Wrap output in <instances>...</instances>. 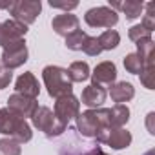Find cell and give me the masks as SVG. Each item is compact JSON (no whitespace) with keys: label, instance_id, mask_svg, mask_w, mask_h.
Here are the masks:
<instances>
[{"label":"cell","instance_id":"cell-9","mask_svg":"<svg viewBox=\"0 0 155 155\" xmlns=\"http://www.w3.org/2000/svg\"><path fill=\"white\" fill-rule=\"evenodd\" d=\"M95 140L99 144H108L113 150H124L131 144L133 137L126 128H106L95 137Z\"/></svg>","mask_w":155,"mask_h":155},{"label":"cell","instance_id":"cell-29","mask_svg":"<svg viewBox=\"0 0 155 155\" xmlns=\"http://www.w3.org/2000/svg\"><path fill=\"white\" fill-rule=\"evenodd\" d=\"M139 77H140V82L144 84V88L153 90V68H144Z\"/></svg>","mask_w":155,"mask_h":155},{"label":"cell","instance_id":"cell-15","mask_svg":"<svg viewBox=\"0 0 155 155\" xmlns=\"http://www.w3.org/2000/svg\"><path fill=\"white\" fill-rule=\"evenodd\" d=\"M79 17L73 15V13H62V15H57L53 20H51V28L57 35L60 37H68L71 35L73 31L79 29Z\"/></svg>","mask_w":155,"mask_h":155},{"label":"cell","instance_id":"cell-5","mask_svg":"<svg viewBox=\"0 0 155 155\" xmlns=\"http://www.w3.org/2000/svg\"><path fill=\"white\" fill-rule=\"evenodd\" d=\"M28 57H29V51H28V46H26V40L20 38V40H15V42H9L6 46H2V62L8 69H17L20 66H24L28 62Z\"/></svg>","mask_w":155,"mask_h":155},{"label":"cell","instance_id":"cell-22","mask_svg":"<svg viewBox=\"0 0 155 155\" xmlns=\"http://www.w3.org/2000/svg\"><path fill=\"white\" fill-rule=\"evenodd\" d=\"M124 68L131 75H140L142 69H144V62H142V58L137 53H128L124 57Z\"/></svg>","mask_w":155,"mask_h":155},{"label":"cell","instance_id":"cell-26","mask_svg":"<svg viewBox=\"0 0 155 155\" xmlns=\"http://www.w3.org/2000/svg\"><path fill=\"white\" fill-rule=\"evenodd\" d=\"M128 37H130V40L131 42H140V40H146V38H151V31H148V29H144L140 24H137V26H131L130 28V31H128Z\"/></svg>","mask_w":155,"mask_h":155},{"label":"cell","instance_id":"cell-27","mask_svg":"<svg viewBox=\"0 0 155 155\" xmlns=\"http://www.w3.org/2000/svg\"><path fill=\"white\" fill-rule=\"evenodd\" d=\"M82 51L86 53V55H90V57H97V55H101V46H99V40H97V37H86V40H84V44H82Z\"/></svg>","mask_w":155,"mask_h":155},{"label":"cell","instance_id":"cell-30","mask_svg":"<svg viewBox=\"0 0 155 155\" xmlns=\"http://www.w3.org/2000/svg\"><path fill=\"white\" fill-rule=\"evenodd\" d=\"M49 6L57 8V9H64L66 13H69L71 9L79 8V2H53V0H49Z\"/></svg>","mask_w":155,"mask_h":155},{"label":"cell","instance_id":"cell-6","mask_svg":"<svg viewBox=\"0 0 155 155\" xmlns=\"http://www.w3.org/2000/svg\"><path fill=\"white\" fill-rule=\"evenodd\" d=\"M42 11V2L40 0H13V6L9 13L13 15V20L29 26L37 20V17Z\"/></svg>","mask_w":155,"mask_h":155},{"label":"cell","instance_id":"cell-24","mask_svg":"<svg viewBox=\"0 0 155 155\" xmlns=\"http://www.w3.org/2000/svg\"><path fill=\"white\" fill-rule=\"evenodd\" d=\"M22 153V146L9 137L0 139V155H20Z\"/></svg>","mask_w":155,"mask_h":155},{"label":"cell","instance_id":"cell-19","mask_svg":"<svg viewBox=\"0 0 155 155\" xmlns=\"http://www.w3.org/2000/svg\"><path fill=\"white\" fill-rule=\"evenodd\" d=\"M130 120V108L126 104H115L110 108V126L111 128H124Z\"/></svg>","mask_w":155,"mask_h":155},{"label":"cell","instance_id":"cell-14","mask_svg":"<svg viewBox=\"0 0 155 155\" xmlns=\"http://www.w3.org/2000/svg\"><path fill=\"white\" fill-rule=\"evenodd\" d=\"M15 93L24 95V97H29V99H37L38 97L40 86H38L37 77L31 71L22 73L18 79H17V82H15Z\"/></svg>","mask_w":155,"mask_h":155},{"label":"cell","instance_id":"cell-11","mask_svg":"<svg viewBox=\"0 0 155 155\" xmlns=\"http://www.w3.org/2000/svg\"><path fill=\"white\" fill-rule=\"evenodd\" d=\"M28 33V26L13 20V18H8L4 22H0V46H6L9 42H15V40H20L24 38Z\"/></svg>","mask_w":155,"mask_h":155},{"label":"cell","instance_id":"cell-25","mask_svg":"<svg viewBox=\"0 0 155 155\" xmlns=\"http://www.w3.org/2000/svg\"><path fill=\"white\" fill-rule=\"evenodd\" d=\"M144 9H146V13H144V17H142L140 26H142L144 29H148V31L153 33V29H155V4H153V2H148V4L144 6Z\"/></svg>","mask_w":155,"mask_h":155},{"label":"cell","instance_id":"cell-21","mask_svg":"<svg viewBox=\"0 0 155 155\" xmlns=\"http://www.w3.org/2000/svg\"><path fill=\"white\" fill-rule=\"evenodd\" d=\"M97 40H99V46H101L102 51L104 49L110 51V49H115L120 44V35L115 29H106L101 37H97Z\"/></svg>","mask_w":155,"mask_h":155},{"label":"cell","instance_id":"cell-20","mask_svg":"<svg viewBox=\"0 0 155 155\" xmlns=\"http://www.w3.org/2000/svg\"><path fill=\"white\" fill-rule=\"evenodd\" d=\"M137 46V55L142 58L144 68H153V51H155V44L153 38H146L135 44Z\"/></svg>","mask_w":155,"mask_h":155},{"label":"cell","instance_id":"cell-31","mask_svg":"<svg viewBox=\"0 0 155 155\" xmlns=\"http://www.w3.org/2000/svg\"><path fill=\"white\" fill-rule=\"evenodd\" d=\"M86 155H110V153H106L101 146H93V148H90L88 150V153Z\"/></svg>","mask_w":155,"mask_h":155},{"label":"cell","instance_id":"cell-23","mask_svg":"<svg viewBox=\"0 0 155 155\" xmlns=\"http://www.w3.org/2000/svg\"><path fill=\"white\" fill-rule=\"evenodd\" d=\"M86 37H88V33H84L82 29L73 31L71 35L66 37V48L71 51H82V44H84Z\"/></svg>","mask_w":155,"mask_h":155},{"label":"cell","instance_id":"cell-12","mask_svg":"<svg viewBox=\"0 0 155 155\" xmlns=\"http://www.w3.org/2000/svg\"><path fill=\"white\" fill-rule=\"evenodd\" d=\"M90 77H91V84H99V86L108 84V86H111L117 81V66L110 60H104V62L95 66V69H93V73H90Z\"/></svg>","mask_w":155,"mask_h":155},{"label":"cell","instance_id":"cell-1","mask_svg":"<svg viewBox=\"0 0 155 155\" xmlns=\"http://www.w3.org/2000/svg\"><path fill=\"white\" fill-rule=\"evenodd\" d=\"M0 133L15 139L18 144H26L33 139V131L28 120L9 111L8 108H0Z\"/></svg>","mask_w":155,"mask_h":155},{"label":"cell","instance_id":"cell-13","mask_svg":"<svg viewBox=\"0 0 155 155\" xmlns=\"http://www.w3.org/2000/svg\"><path fill=\"white\" fill-rule=\"evenodd\" d=\"M106 97H108V91L99 86V84H90L82 90V95H81V102L84 106H88L90 110H97V108H102V104L106 102Z\"/></svg>","mask_w":155,"mask_h":155},{"label":"cell","instance_id":"cell-18","mask_svg":"<svg viewBox=\"0 0 155 155\" xmlns=\"http://www.w3.org/2000/svg\"><path fill=\"white\" fill-rule=\"evenodd\" d=\"M66 71H68V77L71 82H84L90 79V66L88 62H82V60L71 62Z\"/></svg>","mask_w":155,"mask_h":155},{"label":"cell","instance_id":"cell-3","mask_svg":"<svg viewBox=\"0 0 155 155\" xmlns=\"http://www.w3.org/2000/svg\"><path fill=\"white\" fill-rule=\"evenodd\" d=\"M42 81L49 97H64L73 93V82L69 81L68 71L60 66H46L42 69Z\"/></svg>","mask_w":155,"mask_h":155},{"label":"cell","instance_id":"cell-28","mask_svg":"<svg viewBox=\"0 0 155 155\" xmlns=\"http://www.w3.org/2000/svg\"><path fill=\"white\" fill-rule=\"evenodd\" d=\"M11 81H13V71L8 69L2 62H0V90L8 88L11 84Z\"/></svg>","mask_w":155,"mask_h":155},{"label":"cell","instance_id":"cell-33","mask_svg":"<svg viewBox=\"0 0 155 155\" xmlns=\"http://www.w3.org/2000/svg\"><path fill=\"white\" fill-rule=\"evenodd\" d=\"M144 155H155V150H148V151H146Z\"/></svg>","mask_w":155,"mask_h":155},{"label":"cell","instance_id":"cell-10","mask_svg":"<svg viewBox=\"0 0 155 155\" xmlns=\"http://www.w3.org/2000/svg\"><path fill=\"white\" fill-rule=\"evenodd\" d=\"M8 110L13 111V113H17L22 119H28V117L31 119L33 113L38 110V102H37V99H29V97L13 93L8 99Z\"/></svg>","mask_w":155,"mask_h":155},{"label":"cell","instance_id":"cell-2","mask_svg":"<svg viewBox=\"0 0 155 155\" xmlns=\"http://www.w3.org/2000/svg\"><path fill=\"white\" fill-rule=\"evenodd\" d=\"M110 126V108H97L82 111L77 117V131L86 139H95L97 133Z\"/></svg>","mask_w":155,"mask_h":155},{"label":"cell","instance_id":"cell-7","mask_svg":"<svg viewBox=\"0 0 155 155\" xmlns=\"http://www.w3.org/2000/svg\"><path fill=\"white\" fill-rule=\"evenodd\" d=\"M84 20H86V24L90 28H106V29H111L119 22V13H115L108 6H99V8L88 9L86 15H84Z\"/></svg>","mask_w":155,"mask_h":155},{"label":"cell","instance_id":"cell-32","mask_svg":"<svg viewBox=\"0 0 155 155\" xmlns=\"http://www.w3.org/2000/svg\"><path fill=\"white\" fill-rule=\"evenodd\" d=\"M153 117H155V113H153V111H151V113H148V130H150V133H151V135L155 133V130H153V126H151Z\"/></svg>","mask_w":155,"mask_h":155},{"label":"cell","instance_id":"cell-16","mask_svg":"<svg viewBox=\"0 0 155 155\" xmlns=\"http://www.w3.org/2000/svg\"><path fill=\"white\" fill-rule=\"evenodd\" d=\"M115 13L122 11L126 15L128 20H135L140 17V13L144 11V4L139 0H110V6Z\"/></svg>","mask_w":155,"mask_h":155},{"label":"cell","instance_id":"cell-17","mask_svg":"<svg viewBox=\"0 0 155 155\" xmlns=\"http://www.w3.org/2000/svg\"><path fill=\"white\" fill-rule=\"evenodd\" d=\"M110 95H111V101L117 102V104H124V102H130L133 97H135V88L133 84L122 81V82H115L110 86Z\"/></svg>","mask_w":155,"mask_h":155},{"label":"cell","instance_id":"cell-4","mask_svg":"<svg viewBox=\"0 0 155 155\" xmlns=\"http://www.w3.org/2000/svg\"><path fill=\"white\" fill-rule=\"evenodd\" d=\"M31 122H33V126L38 130V131H42L48 139H57V137H60L66 130H68V126L66 124H62L58 119H57V115L53 113V110H49L48 106H38V110L33 113V117H31Z\"/></svg>","mask_w":155,"mask_h":155},{"label":"cell","instance_id":"cell-8","mask_svg":"<svg viewBox=\"0 0 155 155\" xmlns=\"http://www.w3.org/2000/svg\"><path fill=\"white\" fill-rule=\"evenodd\" d=\"M53 113L57 115V119L62 122V124H69V120L77 119L81 113V101L77 99L73 93L71 95H64V97H58L55 101V108H53Z\"/></svg>","mask_w":155,"mask_h":155}]
</instances>
